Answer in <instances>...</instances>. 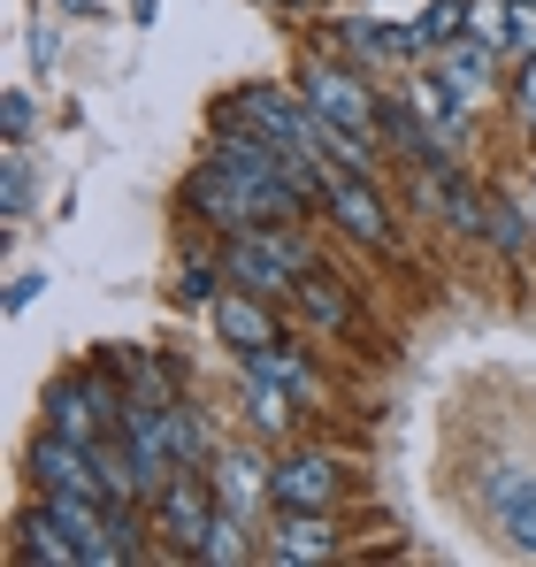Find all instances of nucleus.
Wrapping results in <instances>:
<instances>
[{
  "label": "nucleus",
  "instance_id": "nucleus-1",
  "mask_svg": "<svg viewBox=\"0 0 536 567\" xmlns=\"http://www.w3.org/2000/svg\"><path fill=\"white\" fill-rule=\"evenodd\" d=\"M215 261H223L230 284H246L261 299H299V277L315 269V246L291 223H254V230H230L215 246Z\"/></svg>",
  "mask_w": 536,
  "mask_h": 567
},
{
  "label": "nucleus",
  "instance_id": "nucleus-2",
  "mask_svg": "<svg viewBox=\"0 0 536 567\" xmlns=\"http://www.w3.org/2000/svg\"><path fill=\"white\" fill-rule=\"evenodd\" d=\"M146 514H154V537L169 545V553H199L207 545V529H215V514H223V498H215V483L207 468H177L154 498H146Z\"/></svg>",
  "mask_w": 536,
  "mask_h": 567
},
{
  "label": "nucleus",
  "instance_id": "nucleus-3",
  "mask_svg": "<svg viewBox=\"0 0 536 567\" xmlns=\"http://www.w3.org/2000/svg\"><path fill=\"white\" fill-rule=\"evenodd\" d=\"M338 491H346V475H338L330 453H315V445H291V453L268 468V506H276V514H330Z\"/></svg>",
  "mask_w": 536,
  "mask_h": 567
},
{
  "label": "nucleus",
  "instance_id": "nucleus-4",
  "mask_svg": "<svg viewBox=\"0 0 536 567\" xmlns=\"http://www.w3.org/2000/svg\"><path fill=\"white\" fill-rule=\"evenodd\" d=\"M299 93H307V107L322 123H346L360 138H375V123H383V100L368 93L353 70H338V62H299Z\"/></svg>",
  "mask_w": 536,
  "mask_h": 567
},
{
  "label": "nucleus",
  "instance_id": "nucleus-5",
  "mask_svg": "<svg viewBox=\"0 0 536 567\" xmlns=\"http://www.w3.org/2000/svg\"><path fill=\"white\" fill-rule=\"evenodd\" d=\"M322 207L338 215V230L353 238V246H391V207L375 199V185L360 177V169H322Z\"/></svg>",
  "mask_w": 536,
  "mask_h": 567
},
{
  "label": "nucleus",
  "instance_id": "nucleus-6",
  "mask_svg": "<svg viewBox=\"0 0 536 567\" xmlns=\"http://www.w3.org/2000/svg\"><path fill=\"white\" fill-rule=\"evenodd\" d=\"M207 322H215V338H223L230 353H261V346L284 338L276 315H268V299H261V291H246V284H223L215 307H207Z\"/></svg>",
  "mask_w": 536,
  "mask_h": 567
},
{
  "label": "nucleus",
  "instance_id": "nucleus-7",
  "mask_svg": "<svg viewBox=\"0 0 536 567\" xmlns=\"http://www.w3.org/2000/svg\"><path fill=\"white\" fill-rule=\"evenodd\" d=\"M207 483H215V498H223L230 514H246V522L268 506V468H261V453H254V445H215Z\"/></svg>",
  "mask_w": 536,
  "mask_h": 567
},
{
  "label": "nucleus",
  "instance_id": "nucleus-8",
  "mask_svg": "<svg viewBox=\"0 0 536 567\" xmlns=\"http://www.w3.org/2000/svg\"><path fill=\"white\" fill-rule=\"evenodd\" d=\"M437 78L452 85V100L460 107H483L491 100V85H498V47L491 39H452V47H437Z\"/></svg>",
  "mask_w": 536,
  "mask_h": 567
},
{
  "label": "nucleus",
  "instance_id": "nucleus-9",
  "mask_svg": "<svg viewBox=\"0 0 536 567\" xmlns=\"http://www.w3.org/2000/svg\"><path fill=\"white\" fill-rule=\"evenodd\" d=\"M338 47H346L353 62H422V54H430L422 23H375V16L338 23Z\"/></svg>",
  "mask_w": 536,
  "mask_h": 567
},
{
  "label": "nucleus",
  "instance_id": "nucleus-10",
  "mask_svg": "<svg viewBox=\"0 0 536 567\" xmlns=\"http://www.w3.org/2000/svg\"><path fill=\"white\" fill-rule=\"evenodd\" d=\"M338 514H284L276 522V537L261 545V560L276 567H299V560H338Z\"/></svg>",
  "mask_w": 536,
  "mask_h": 567
},
{
  "label": "nucleus",
  "instance_id": "nucleus-11",
  "mask_svg": "<svg viewBox=\"0 0 536 567\" xmlns=\"http://www.w3.org/2000/svg\"><path fill=\"white\" fill-rule=\"evenodd\" d=\"M483 506L498 514V529L522 545L536 560V475H522V468H491V483H483Z\"/></svg>",
  "mask_w": 536,
  "mask_h": 567
},
{
  "label": "nucleus",
  "instance_id": "nucleus-12",
  "mask_svg": "<svg viewBox=\"0 0 536 567\" xmlns=\"http://www.w3.org/2000/svg\"><path fill=\"white\" fill-rule=\"evenodd\" d=\"M8 560H16V567H85V560H78V537H70V529H62L47 506H31V514L16 522Z\"/></svg>",
  "mask_w": 536,
  "mask_h": 567
},
{
  "label": "nucleus",
  "instance_id": "nucleus-13",
  "mask_svg": "<svg viewBox=\"0 0 536 567\" xmlns=\"http://www.w3.org/2000/svg\"><path fill=\"white\" fill-rule=\"evenodd\" d=\"M406 100H414V115H422V123H430V131L445 138L452 154L467 146V131H475V107H460V100H452V85L437 78V70H422V78L406 85Z\"/></svg>",
  "mask_w": 536,
  "mask_h": 567
},
{
  "label": "nucleus",
  "instance_id": "nucleus-14",
  "mask_svg": "<svg viewBox=\"0 0 536 567\" xmlns=\"http://www.w3.org/2000/svg\"><path fill=\"white\" fill-rule=\"evenodd\" d=\"M115 369H123V391L146 399V406H169L177 383H184V361H162V353H146V346H115Z\"/></svg>",
  "mask_w": 536,
  "mask_h": 567
},
{
  "label": "nucleus",
  "instance_id": "nucleus-15",
  "mask_svg": "<svg viewBox=\"0 0 536 567\" xmlns=\"http://www.w3.org/2000/svg\"><path fill=\"white\" fill-rule=\"evenodd\" d=\"M246 369H254V377H268V383H284L299 406H315V399H322V377H315V361H307L299 346H284V338H276V346H261V353H246Z\"/></svg>",
  "mask_w": 536,
  "mask_h": 567
},
{
  "label": "nucleus",
  "instance_id": "nucleus-16",
  "mask_svg": "<svg viewBox=\"0 0 536 567\" xmlns=\"http://www.w3.org/2000/svg\"><path fill=\"white\" fill-rule=\"evenodd\" d=\"M299 315H315L322 330H360V307L346 299V284H338V277H315V269L299 277Z\"/></svg>",
  "mask_w": 536,
  "mask_h": 567
},
{
  "label": "nucleus",
  "instance_id": "nucleus-17",
  "mask_svg": "<svg viewBox=\"0 0 536 567\" xmlns=\"http://www.w3.org/2000/svg\"><path fill=\"white\" fill-rule=\"evenodd\" d=\"M246 414H254V430H268V437H291V422H299V399L284 391V383H268L246 369Z\"/></svg>",
  "mask_w": 536,
  "mask_h": 567
},
{
  "label": "nucleus",
  "instance_id": "nucleus-18",
  "mask_svg": "<svg viewBox=\"0 0 536 567\" xmlns=\"http://www.w3.org/2000/svg\"><path fill=\"white\" fill-rule=\"evenodd\" d=\"M192 560H207V567H238V560H254V522L223 506V514H215V529H207V545H199Z\"/></svg>",
  "mask_w": 536,
  "mask_h": 567
},
{
  "label": "nucleus",
  "instance_id": "nucleus-19",
  "mask_svg": "<svg viewBox=\"0 0 536 567\" xmlns=\"http://www.w3.org/2000/svg\"><path fill=\"white\" fill-rule=\"evenodd\" d=\"M223 261H215V254H184L177 261V291H169V299H177V307H215V291H223Z\"/></svg>",
  "mask_w": 536,
  "mask_h": 567
},
{
  "label": "nucleus",
  "instance_id": "nucleus-20",
  "mask_svg": "<svg viewBox=\"0 0 536 567\" xmlns=\"http://www.w3.org/2000/svg\"><path fill=\"white\" fill-rule=\"evenodd\" d=\"M31 215V162H23V146H8V162H0V223L16 230Z\"/></svg>",
  "mask_w": 536,
  "mask_h": 567
},
{
  "label": "nucleus",
  "instance_id": "nucleus-21",
  "mask_svg": "<svg viewBox=\"0 0 536 567\" xmlns=\"http://www.w3.org/2000/svg\"><path fill=\"white\" fill-rule=\"evenodd\" d=\"M467 8H475V0H430V16H422L430 54H437V47H452V39H467Z\"/></svg>",
  "mask_w": 536,
  "mask_h": 567
},
{
  "label": "nucleus",
  "instance_id": "nucleus-22",
  "mask_svg": "<svg viewBox=\"0 0 536 567\" xmlns=\"http://www.w3.org/2000/svg\"><path fill=\"white\" fill-rule=\"evenodd\" d=\"M498 54H536V8L529 0H506V23H498Z\"/></svg>",
  "mask_w": 536,
  "mask_h": 567
},
{
  "label": "nucleus",
  "instance_id": "nucleus-23",
  "mask_svg": "<svg viewBox=\"0 0 536 567\" xmlns=\"http://www.w3.org/2000/svg\"><path fill=\"white\" fill-rule=\"evenodd\" d=\"M0 131H8V146H23V138H31V93H23V85L0 100Z\"/></svg>",
  "mask_w": 536,
  "mask_h": 567
},
{
  "label": "nucleus",
  "instance_id": "nucleus-24",
  "mask_svg": "<svg viewBox=\"0 0 536 567\" xmlns=\"http://www.w3.org/2000/svg\"><path fill=\"white\" fill-rule=\"evenodd\" d=\"M514 115H522V131H536V54L514 70Z\"/></svg>",
  "mask_w": 536,
  "mask_h": 567
},
{
  "label": "nucleus",
  "instance_id": "nucleus-25",
  "mask_svg": "<svg viewBox=\"0 0 536 567\" xmlns=\"http://www.w3.org/2000/svg\"><path fill=\"white\" fill-rule=\"evenodd\" d=\"M39 291H47V277H16V284H8V315H23Z\"/></svg>",
  "mask_w": 536,
  "mask_h": 567
},
{
  "label": "nucleus",
  "instance_id": "nucleus-26",
  "mask_svg": "<svg viewBox=\"0 0 536 567\" xmlns=\"http://www.w3.org/2000/svg\"><path fill=\"white\" fill-rule=\"evenodd\" d=\"M62 8H70V16H100V0H62Z\"/></svg>",
  "mask_w": 536,
  "mask_h": 567
},
{
  "label": "nucleus",
  "instance_id": "nucleus-27",
  "mask_svg": "<svg viewBox=\"0 0 536 567\" xmlns=\"http://www.w3.org/2000/svg\"><path fill=\"white\" fill-rule=\"evenodd\" d=\"M529 8H536V0H529Z\"/></svg>",
  "mask_w": 536,
  "mask_h": 567
}]
</instances>
